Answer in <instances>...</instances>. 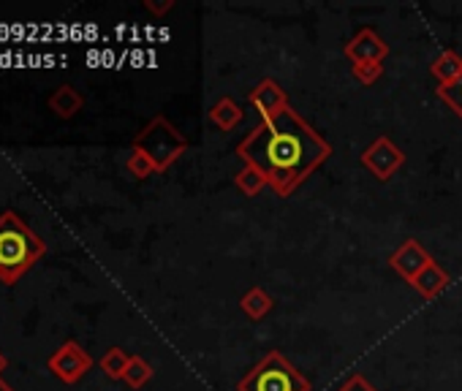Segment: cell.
<instances>
[{
	"mask_svg": "<svg viewBox=\"0 0 462 391\" xmlns=\"http://www.w3.org/2000/svg\"><path fill=\"white\" fill-rule=\"evenodd\" d=\"M134 150L144 152L153 163H155V172L163 175L175 166L186 152H188V139L171 126L163 115H155L134 139L131 144Z\"/></svg>",
	"mask_w": 462,
	"mask_h": 391,
	"instance_id": "cell-3",
	"label": "cell"
},
{
	"mask_svg": "<svg viewBox=\"0 0 462 391\" xmlns=\"http://www.w3.org/2000/svg\"><path fill=\"white\" fill-rule=\"evenodd\" d=\"M235 185H237V191L243 193V196H248V199H253V196H259L269 183H267V177L256 169V166H243V169L235 175Z\"/></svg>",
	"mask_w": 462,
	"mask_h": 391,
	"instance_id": "cell-15",
	"label": "cell"
},
{
	"mask_svg": "<svg viewBox=\"0 0 462 391\" xmlns=\"http://www.w3.org/2000/svg\"><path fill=\"white\" fill-rule=\"evenodd\" d=\"M144 9L155 17H163L166 12L175 9V0H163V4H153V0H144Z\"/></svg>",
	"mask_w": 462,
	"mask_h": 391,
	"instance_id": "cell-22",
	"label": "cell"
},
{
	"mask_svg": "<svg viewBox=\"0 0 462 391\" xmlns=\"http://www.w3.org/2000/svg\"><path fill=\"white\" fill-rule=\"evenodd\" d=\"M4 370H6V356L0 354V372H4Z\"/></svg>",
	"mask_w": 462,
	"mask_h": 391,
	"instance_id": "cell-24",
	"label": "cell"
},
{
	"mask_svg": "<svg viewBox=\"0 0 462 391\" xmlns=\"http://www.w3.org/2000/svg\"><path fill=\"white\" fill-rule=\"evenodd\" d=\"M449 283H451L449 272L433 258V261L419 272V277L411 283V289H414L419 297H425V299H435V297H441V294L449 289Z\"/></svg>",
	"mask_w": 462,
	"mask_h": 391,
	"instance_id": "cell-10",
	"label": "cell"
},
{
	"mask_svg": "<svg viewBox=\"0 0 462 391\" xmlns=\"http://www.w3.org/2000/svg\"><path fill=\"white\" fill-rule=\"evenodd\" d=\"M210 123L218 128V131H223V134H228V131H235L243 120H245V111H243V106L231 98V95H223V98H218L212 106H210Z\"/></svg>",
	"mask_w": 462,
	"mask_h": 391,
	"instance_id": "cell-11",
	"label": "cell"
},
{
	"mask_svg": "<svg viewBox=\"0 0 462 391\" xmlns=\"http://www.w3.org/2000/svg\"><path fill=\"white\" fill-rule=\"evenodd\" d=\"M128 362H131V356H128L123 348H109V351L101 356V370H103L111 380H123Z\"/></svg>",
	"mask_w": 462,
	"mask_h": 391,
	"instance_id": "cell-16",
	"label": "cell"
},
{
	"mask_svg": "<svg viewBox=\"0 0 462 391\" xmlns=\"http://www.w3.org/2000/svg\"><path fill=\"white\" fill-rule=\"evenodd\" d=\"M237 391H313V386L280 351H269L237 383Z\"/></svg>",
	"mask_w": 462,
	"mask_h": 391,
	"instance_id": "cell-4",
	"label": "cell"
},
{
	"mask_svg": "<svg viewBox=\"0 0 462 391\" xmlns=\"http://www.w3.org/2000/svg\"><path fill=\"white\" fill-rule=\"evenodd\" d=\"M435 95L454 111V115L462 120V77L457 79V82H451V85H446V87H435Z\"/></svg>",
	"mask_w": 462,
	"mask_h": 391,
	"instance_id": "cell-19",
	"label": "cell"
},
{
	"mask_svg": "<svg viewBox=\"0 0 462 391\" xmlns=\"http://www.w3.org/2000/svg\"><path fill=\"white\" fill-rule=\"evenodd\" d=\"M337 391H378V388H375V386H373L362 372H354V375H351L349 380H345Z\"/></svg>",
	"mask_w": 462,
	"mask_h": 391,
	"instance_id": "cell-21",
	"label": "cell"
},
{
	"mask_svg": "<svg viewBox=\"0 0 462 391\" xmlns=\"http://www.w3.org/2000/svg\"><path fill=\"white\" fill-rule=\"evenodd\" d=\"M90 367H93L90 354H87L79 343H74V340L63 343L61 348H57V351L49 356V370H52V375H57L63 383H79V380L87 375Z\"/></svg>",
	"mask_w": 462,
	"mask_h": 391,
	"instance_id": "cell-6",
	"label": "cell"
},
{
	"mask_svg": "<svg viewBox=\"0 0 462 391\" xmlns=\"http://www.w3.org/2000/svg\"><path fill=\"white\" fill-rule=\"evenodd\" d=\"M46 253L44 240L17 212L0 215V283L14 286Z\"/></svg>",
	"mask_w": 462,
	"mask_h": 391,
	"instance_id": "cell-2",
	"label": "cell"
},
{
	"mask_svg": "<svg viewBox=\"0 0 462 391\" xmlns=\"http://www.w3.org/2000/svg\"><path fill=\"white\" fill-rule=\"evenodd\" d=\"M85 106V98L77 87L71 85H61L52 95H49V109L54 111L57 118L61 120H71L79 115V109Z\"/></svg>",
	"mask_w": 462,
	"mask_h": 391,
	"instance_id": "cell-12",
	"label": "cell"
},
{
	"mask_svg": "<svg viewBox=\"0 0 462 391\" xmlns=\"http://www.w3.org/2000/svg\"><path fill=\"white\" fill-rule=\"evenodd\" d=\"M0 391H14V388H12V386H9V383L4 380V378H0Z\"/></svg>",
	"mask_w": 462,
	"mask_h": 391,
	"instance_id": "cell-23",
	"label": "cell"
},
{
	"mask_svg": "<svg viewBox=\"0 0 462 391\" xmlns=\"http://www.w3.org/2000/svg\"><path fill=\"white\" fill-rule=\"evenodd\" d=\"M126 169H128V175H134L136 180H147V177L158 175V172H155V163H153L144 152H139V150H134V147H131V155H128V160H126Z\"/></svg>",
	"mask_w": 462,
	"mask_h": 391,
	"instance_id": "cell-18",
	"label": "cell"
},
{
	"mask_svg": "<svg viewBox=\"0 0 462 391\" xmlns=\"http://www.w3.org/2000/svg\"><path fill=\"white\" fill-rule=\"evenodd\" d=\"M351 77L365 85V87H373L381 77H384V63H359V66H351Z\"/></svg>",
	"mask_w": 462,
	"mask_h": 391,
	"instance_id": "cell-20",
	"label": "cell"
},
{
	"mask_svg": "<svg viewBox=\"0 0 462 391\" xmlns=\"http://www.w3.org/2000/svg\"><path fill=\"white\" fill-rule=\"evenodd\" d=\"M240 310H243L251 321H264V318L275 310V299H272V294H267L261 286H251V289L240 297Z\"/></svg>",
	"mask_w": 462,
	"mask_h": 391,
	"instance_id": "cell-13",
	"label": "cell"
},
{
	"mask_svg": "<svg viewBox=\"0 0 462 391\" xmlns=\"http://www.w3.org/2000/svg\"><path fill=\"white\" fill-rule=\"evenodd\" d=\"M430 261H433V256H430V253L425 250V245L417 242V240H406V242H402V245L389 256V266H392L408 286L417 281L419 272H422Z\"/></svg>",
	"mask_w": 462,
	"mask_h": 391,
	"instance_id": "cell-8",
	"label": "cell"
},
{
	"mask_svg": "<svg viewBox=\"0 0 462 391\" xmlns=\"http://www.w3.org/2000/svg\"><path fill=\"white\" fill-rule=\"evenodd\" d=\"M430 74L435 77L438 87H446V85H451V82H457L462 77V58L454 49H443L438 58L433 61Z\"/></svg>",
	"mask_w": 462,
	"mask_h": 391,
	"instance_id": "cell-14",
	"label": "cell"
},
{
	"mask_svg": "<svg viewBox=\"0 0 462 391\" xmlns=\"http://www.w3.org/2000/svg\"><path fill=\"white\" fill-rule=\"evenodd\" d=\"M248 101H251V106L259 111V118L261 120H275L280 111H285L288 106V93L275 82V79H261L253 90H251V95H248Z\"/></svg>",
	"mask_w": 462,
	"mask_h": 391,
	"instance_id": "cell-9",
	"label": "cell"
},
{
	"mask_svg": "<svg viewBox=\"0 0 462 391\" xmlns=\"http://www.w3.org/2000/svg\"><path fill=\"white\" fill-rule=\"evenodd\" d=\"M150 378H153V364H150L144 356H131L123 380H126L131 388H142L144 383H150Z\"/></svg>",
	"mask_w": 462,
	"mask_h": 391,
	"instance_id": "cell-17",
	"label": "cell"
},
{
	"mask_svg": "<svg viewBox=\"0 0 462 391\" xmlns=\"http://www.w3.org/2000/svg\"><path fill=\"white\" fill-rule=\"evenodd\" d=\"M332 152V144L292 106L275 120H261L237 144L240 160L256 166L280 199L292 196Z\"/></svg>",
	"mask_w": 462,
	"mask_h": 391,
	"instance_id": "cell-1",
	"label": "cell"
},
{
	"mask_svg": "<svg viewBox=\"0 0 462 391\" xmlns=\"http://www.w3.org/2000/svg\"><path fill=\"white\" fill-rule=\"evenodd\" d=\"M359 163L378 183H386L406 166V152H402L389 136H378L370 147H365V152L359 155Z\"/></svg>",
	"mask_w": 462,
	"mask_h": 391,
	"instance_id": "cell-5",
	"label": "cell"
},
{
	"mask_svg": "<svg viewBox=\"0 0 462 391\" xmlns=\"http://www.w3.org/2000/svg\"><path fill=\"white\" fill-rule=\"evenodd\" d=\"M342 54L349 58L351 66L359 63H384V58L389 54V44L378 36V30L373 28H359L357 36L342 46Z\"/></svg>",
	"mask_w": 462,
	"mask_h": 391,
	"instance_id": "cell-7",
	"label": "cell"
}]
</instances>
